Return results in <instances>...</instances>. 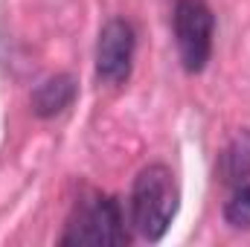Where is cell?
<instances>
[{"instance_id":"6da1fadb","label":"cell","mask_w":250,"mask_h":247,"mask_svg":"<svg viewBox=\"0 0 250 247\" xmlns=\"http://www.w3.org/2000/svg\"><path fill=\"white\" fill-rule=\"evenodd\" d=\"M178 212V186H175V175L154 163L146 166L131 189V224L134 230L148 239V242H160L172 224Z\"/></svg>"},{"instance_id":"7a4b0ae2","label":"cell","mask_w":250,"mask_h":247,"mask_svg":"<svg viewBox=\"0 0 250 247\" xmlns=\"http://www.w3.org/2000/svg\"><path fill=\"white\" fill-rule=\"evenodd\" d=\"M128 242L125 233V218L123 206L117 198L108 195H96L90 201H84L76 215L67 224L62 245H96V247H114Z\"/></svg>"},{"instance_id":"3957f363","label":"cell","mask_w":250,"mask_h":247,"mask_svg":"<svg viewBox=\"0 0 250 247\" xmlns=\"http://www.w3.org/2000/svg\"><path fill=\"white\" fill-rule=\"evenodd\" d=\"M215 18L204 0H178L175 6V44L187 73H201L212 56Z\"/></svg>"},{"instance_id":"277c9868","label":"cell","mask_w":250,"mask_h":247,"mask_svg":"<svg viewBox=\"0 0 250 247\" xmlns=\"http://www.w3.org/2000/svg\"><path fill=\"white\" fill-rule=\"evenodd\" d=\"M134 53H137L134 26L123 18L108 21L99 32V41H96V76H99V82H105L111 87L125 84L131 76V67H134Z\"/></svg>"},{"instance_id":"5b68a950","label":"cell","mask_w":250,"mask_h":247,"mask_svg":"<svg viewBox=\"0 0 250 247\" xmlns=\"http://www.w3.org/2000/svg\"><path fill=\"white\" fill-rule=\"evenodd\" d=\"M76 99V82L73 76H50L44 79L35 93H32V111L41 117V120H50V117H59L62 111H67Z\"/></svg>"},{"instance_id":"8992f818","label":"cell","mask_w":250,"mask_h":247,"mask_svg":"<svg viewBox=\"0 0 250 247\" xmlns=\"http://www.w3.org/2000/svg\"><path fill=\"white\" fill-rule=\"evenodd\" d=\"M221 175L227 184H248L250 178V134L236 137L224 157H221Z\"/></svg>"},{"instance_id":"52a82bcc","label":"cell","mask_w":250,"mask_h":247,"mask_svg":"<svg viewBox=\"0 0 250 247\" xmlns=\"http://www.w3.org/2000/svg\"><path fill=\"white\" fill-rule=\"evenodd\" d=\"M224 221L233 230H250V184H239L224 206Z\"/></svg>"}]
</instances>
